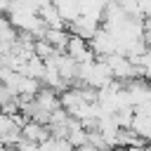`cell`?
Here are the masks:
<instances>
[{"instance_id": "6da1fadb", "label": "cell", "mask_w": 151, "mask_h": 151, "mask_svg": "<svg viewBox=\"0 0 151 151\" xmlns=\"http://www.w3.org/2000/svg\"><path fill=\"white\" fill-rule=\"evenodd\" d=\"M123 90L127 94V101L130 106H139V104H146L151 101V83H146L144 78H134L130 83H123Z\"/></svg>"}, {"instance_id": "7a4b0ae2", "label": "cell", "mask_w": 151, "mask_h": 151, "mask_svg": "<svg viewBox=\"0 0 151 151\" xmlns=\"http://www.w3.org/2000/svg\"><path fill=\"white\" fill-rule=\"evenodd\" d=\"M87 47H90V52L94 54V59H106V57L116 54V40H113L104 28H99V31L87 40Z\"/></svg>"}, {"instance_id": "3957f363", "label": "cell", "mask_w": 151, "mask_h": 151, "mask_svg": "<svg viewBox=\"0 0 151 151\" xmlns=\"http://www.w3.org/2000/svg\"><path fill=\"white\" fill-rule=\"evenodd\" d=\"M64 54L71 57L78 66H80V64H92V61H94V54L90 52L87 40H83V38H78V35H71V33H68V42H66Z\"/></svg>"}, {"instance_id": "277c9868", "label": "cell", "mask_w": 151, "mask_h": 151, "mask_svg": "<svg viewBox=\"0 0 151 151\" xmlns=\"http://www.w3.org/2000/svg\"><path fill=\"white\" fill-rule=\"evenodd\" d=\"M52 64H54V68H57V73H59V78L71 87V85H76V73H78V64L71 59V57H66L64 52L61 54H57L54 59H52Z\"/></svg>"}, {"instance_id": "5b68a950", "label": "cell", "mask_w": 151, "mask_h": 151, "mask_svg": "<svg viewBox=\"0 0 151 151\" xmlns=\"http://www.w3.org/2000/svg\"><path fill=\"white\" fill-rule=\"evenodd\" d=\"M52 134H50V130L45 127V125H38V123H33V120H26V125L21 127V139L24 142H31V144H42V142H47Z\"/></svg>"}, {"instance_id": "8992f818", "label": "cell", "mask_w": 151, "mask_h": 151, "mask_svg": "<svg viewBox=\"0 0 151 151\" xmlns=\"http://www.w3.org/2000/svg\"><path fill=\"white\" fill-rule=\"evenodd\" d=\"M38 19L42 21L45 28H66V24L61 21V17L57 14L52 2H40L38 5Z\"/></svg>"}, {"instance_id": "52a82bcc", "label": "cell", "mask_w": 151, "mask_h": 151, "mask_svg": "<svg viewBox=\"0 0 151 151\" xmlns=\"http://www.w3.org/2000/svg\"><path fill=\"white\" fill-rule=\"evenodd\" d=\"M33 104H35L40 111H45V113H54V111L61 109V106H59V94L52 92V90H47V87H40V92L33 97Z\"/></svg>"}, {"instance_id": "ba28073f", "label": "cell", "mask_w": 151, "mask_h": 151, "mask_svg": "<svg viewBox=\"0 0 151 151\" xmlns=\"http://www.w3.org/2000/svg\"><path fill=\"white\" fill-rule=\"evenodd\" d=\"M42 40H45L47 45H52V47L61 54V52L66 50V42H68V31H66V28H45Z\"/></svg>"}, {"instance_id": "9c48e42d", "label": "cell", "mask_w": 151, "mask_h": 151, "mask_svg": "<svg viewBox=\"0 0 151 151\" xmlns=\"http://www.w3.org/2000/svg\"><path fill=\"white\" fill-rule=\"evenodd\" d=\"M42 73H45V61H42V59H38L35 54H31V57H28V59L24 61V66L19 68V76L33 78V80H38V83H40Z\"/></svg>"}, {"instance_id": "30bf717a", "label": "cell", "mask_w": 151, "mask_h": 151, "mask_svg": "<svg viewBox=\"0 0 151 151\" xmlns=\"http://www.w3.org/2000/svg\"><path fill=\"white\" fill-rule=\"evenodd\" d=\"M54 9H57V14L61 17V21L66 24V26H71L76 19H78V2H54Z\"/></svg>"}, {"instance_id": "8fae6325", "label": "cell", "mask_w": 151, "mask_h": 151, "mask_svg": "<svg viewBox=\"0 0 151 151\" xmlns=\"http://www.w3.org/2000/svg\"><path fill=\"white\" fill-rule=\"evenodd\" d=\"M104 5H106V2H99V0H90V2H78V17H97V19H101Z\"/></svg>"}, {"instance_id": "7c38bea8", "label": "cell", "mask_w": 151, "mask_h": 151, "mask_svg": "<svg viewBox=\"0 0 151 151\" xmlns=\"http://www.w3.org/2000/svg\"><path fill=\"white\" fill-rule=\"evenodd\" d=\"M132 118H134L132 109H120V111H116V113H113V120H116L118 130H130V125H132Z\"/></svg>"}, {"instance_id": "4fadbf2b", "label": "cell", "mask_w": 151, "mask_h": 151, "mask_svg": "<svg viewBox=\"0 0 151 151\" xmlns=\"http://www.w3.org/2000/svg\"><path fill=\"white\" fill-rule=\"evenodd\" d=\"M12 101H17V94H14L7 85H2V83H0V109H2V106H7V104H12Z\"/></svg>"}, {"instance_id": "5bb4252c", "label": "cell", "mask_w": 151, "mask_h": 151, "mask_svg": "<svg viewBox=\"0 0 151 151\" xmlns=\"http://www.w3.org/2000/svg\"><path fill=\"white\" fill-rule=\"evenodd\" d=\"M132 113H134V116H151V101L134 106V109H132Z\"/></svg>"}, {"instance_id": "9a60e30c", "label": "cell", "mask_w": 151, "mask_h": 151, "mask_svg": "<svg viewBox=\"0 0 151 151\" xmlns=\"http://www.w3.org/2000/svg\"><path fill=\"white\" fill-rule=\"evenodd\" d=\"M111 151H144V149H134V146H125V149H111Z\"/></svg>"}]
</instances>
